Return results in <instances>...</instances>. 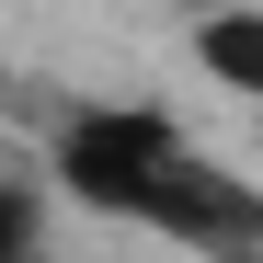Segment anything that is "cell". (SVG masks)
Returning a JSON list of instances; mask_svg holds the SVG:
<instances>
[{
	"instance_id": "cell-3",
	"label": "cell",
	"mask_w": 263,
	"mask_h": 263,
	"mask_svg": "<svg viewBox=\"0 0 263 263\" xmlns=\"http://www.w3.org/2000/svg\"><path fill=\"white\" fill-rule=\"evenodd\" d=\"M0 263H46V195L23 172H0Z\"/></svg>"
},
{
	"instance_id": "cell-1",
	"label": "cell",
	"mask_w": 263,
	"mask_h": 263,
	"mask_svg": "<svg viewBox=\"0 0 263 263\" xmlns=\"http://www.w3.org/2000/svg\"><path fill=\"white\" fill-rule=\"evenodd\" d=\"M46 172L69 206L115 217V229H160L195 252H263V195L240 172H217L160 103H80L46 138Z\"/></svg>"
},
{
	"instance_id": "cell-4",
	"label": "cell",
	"mask_w": 263,
	"mask_h": 263,
	"mask_svg": "<svg viewBox=\"0 0 263 263\" xmlns=\"http://www.w3.org/2000/svg\"><path fill=\"white\" fill-rule=\"evenodd\" d=\"M195 12H217V0H195Z\"/></svg>"
},
{
	"instance_id": "cell-2",
	"label": "cell",
	"mask_w": 263,
	"mask_h": 263,
	"mask_svg": "<svg viewBox=\"0 0 263 263\" xmlns=\"http://www.w3.org/2000/svg\"><path fill=\"white\" fill-rule=\"evenodd\" d=\"M195 69L217 80V92L263 103V0H217V12H195Z\"/></svg>"
}]
</instances>
